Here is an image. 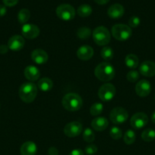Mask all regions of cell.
I'll return each mask as SVG.
<instances>
[{"label": "cell", "instance_id": "6da1fadb", "mask_svg": "<svg viewBox=\"0 0 155 155\" xmlns=\"http://www.w3.org/2000/svg\"><path fill=\"white\" fill-rule=\"evenodd\" d=\"M94 75L100 81L109 82L115 77V69L108 62H102L95 68Z\"/></svg>", "mask_w": 155, "mask_h": 155}, {"label": "cell", "instance_id": "7a4b0ae2", "mask_svg": "<svg viewBox=\"0 0 155 155\" xmlns=\"http://www.w3.org/2000/svg\"><path fill=\"white\" fill-rule=\"evenodd\" d=\"M62 106L68 111H77L81 108L83 105V100L81 97L77 93L71 92L63 97L62 101Z\"/></svg>", "mask_w": 155, "mask_h": 155}, {"label": "cell", "instance_id": "3957f363", "mask_svg": "<svg viewBox=\"0 0 155 155\" xmlns=\"http://www.w3.org/2000/svg\"><path fill=\"white\" fill-rule=\"evenodd\" d=\"M37 86L33 83H25L19 89V97L24 102L31 103L37 95Z\"/></svg>", "mask_w": 155, "mask_h": 155}, {"label": "cell", "instance_id": "277c9868", "mask_svg": "<svg viewBox=\"0 0 155 155\" xmlns=\"http://www.w3.org/2000/svg\"><path fill=\"white\" fill-rule=\"evenodd\" d=\"M111 33H112V36L116 40L123 42V41L127 40L131 37L132 31L129 26L123 24H118L112 26Z\"/></svg>", "mask_w": 155, "mask_h": 155}, {"label": "cell", "instance_id": "5b68a950", "mask_svg": "<svg viewBox=\"0 0 155 155\" xmlns=\"http://www.w3.org/2000/svg\"><path fill=\"white\" fill-rule=\"evenodd\" d=\"M93 39L97 45H106L109 42L111 39V35L106 27L103 26L96 27L92 33Z\"/></svg>", "mask_w": 155, "mask_h": 155}, {"label": "cell", "instance_id": "8992f818", "mask_svg": "<svg viewBox=\"0 0 155 155\" xmlns=\"http://www.w3.org/2000/svg\"><path fill=\"white\" fill-rule=\"evenodd\" d=\"M56 15L62 21H71L75 17V9L68 4H62L56 8Z\"/></svg>", "mask_w": 155, "mask_h": 155}, {"label": "cell", "instance_id": "52a82bcc", "mask_svg": "<svg viewBox=\"0 0 155 155\" xmlns=\"http://www.w3.org/2000/svg\"><path fill=\"white\" fill-rule=\"evenodd\" d=\"M129 117V113L123 107H117L112 109L109 114L110 120L115 124H121L126 122Z\"/></svg>", "mask_w": 155, "mask_h": 155}, {"label": "cell", "instance_id": "ba28073f", "mask_svg": "<svg viewBox=\"0 0 155 155\" xmlns=\"http://www.w3.org/2000/svg\"><path fill=\"white\" fill-rule=\"evenodd\" d=\"M115 95V88L111 83H105L100 86L98 91V96L103 101H109L114 98Z\"/></svg>", "mask_w": 155, "mask_h": 155}, {"label": "cell", "instance_id": "9c48e42d", "mask_svg": "<svg viewBox=\"0 0 155 155\" xmlns=\"http://www.w3.org/2000/svg\"><path fill=\"white\" fill-rule=\"evenodd\" d=\"M83 126L78 121H72L66 124L64 128V133L69 138H74L82 133Z\"/></svg>", "mask_w": 155, "mask_h": 155}, {"label": "cell", "instance_id": "30bf717a", "mask_svg": "<svg viewBox=\"0 0 155 155\" xmlns=\"http://www.w3.org/2000/svg\"><path fill=\"white\" fill-rule=\"evenodd\" d=\"M148 123V117L146 114L140 112L136 113L132 117L130 120V124L132 128L135 130H140L145 127Z\"/></svg>", "mask_w": 155, "mask_h": 155}, {"label": "cell", "instance_id": "8fae6325", "mask_svg": "<svg viewBox=\"0 0 155 155\" xmlns=\"http://www.w3.org/2000/svg\"><path fill=\"white\" fill-rule=\"evenodd\" d=\"M21 33L24 37L33 39L37 37L40 34V29L36 25L32 24H25L22 26Z\"/></svg>", "mask_w": 155, "mask_h": 155}, {"label": "cell", "instance_id": "7c38bea8", "mask_svg": "<svg viewBox=\"0 0 155 155\" xmlns=\"http://www.w3.org/2000/svg\"><path fill=\"white\" fill-rule=\"evenodd\" d=\"M135 92L139 97H147L151 92V85L146 80H141L135 86Z\"/></svg>", "mask_w": 155, "mask_h": 155}, {"label": "cell", "instance_id": "4fadbf2b", "mask_svg": "<svg viewBox=\"0 0 155 155\" xmlns=\"http://www.w3.org/2000/svg\"><path fill=\"white\" fill-rule=\"evenodd\" d=\"M139 73L144 77H152L155 76V63L151 61H145L139 66Z\"/></svg>", "mask_w": 155, "mask_h": 155}, {"label": "cell", "instance_id": "5bb4252c", "mask_svg": "<svg viewBox=\"0 0 155 155\" xmlns=\"http://www.w3.org/2000/svg\"><path fill=\"white\" fill-rule=\"evenodd\" d=\"M24 39L20 35H15L12 36L8 42V47L9 49L12 51H20L24 46Z\"/></svg>", "mask_w": 155, "mask_h": 155}, {"label": "cell", "instance_id": "9a60e30c", "mask_svg": "<svg viewBox=\"0 0 155 155\" xmlns=\"http://www.w3.org/2000/svg\"><path fill=\"white\" fill-rule=\"evenodd\" d=\"M77 57L81 61H88L94 55V49L90 45H82L77 50Z\"/></svg>", "mask_w": 155, "mask_h": 155}, {"label": "cell", "instance_id": "2e32d148", "mask_svg": "<svg viewBox=\"0 0 155 155\" xmlns=\"http://www.w3.org/2000/svg\"><path fill=\"white\" fill-rule=\"evenodd\" d=\"M124 13V7L119 3L112 5L107 10L108 16L112 19H119L123 16Z\"/></svg>", "mask_w": 155, "mask_h": 155}, {"label": "cell", "instance_id": "e0dca14e", "mask_svg": "<svg viewBox=\"0 0 155 155\" xmlns=\"http://www.w3.org/2000/svg\"><path fill=\"white\" fill-rule=\"evenodd\" d=\"M31 59L37 64H43L48 61V54L44 50L36 48L31 53Z\"/></svg>", "mask_w": 155, "mask_h": 155}, {"label": "cell", "instance_id": "ac0fdd59", "mask_svg": "<svg viewBox=\"0 0 155 155\" xmlns=\"http://www.w3.org/2000/svg\"><path fill=\"white\" fill-rule=\"evenodd\" d=\"M24 77L27 80L31 82L36 81L40 77L39 69L33 65H29L24 69Z\"/></svg>", "mask_w": 155, "mask_h": 155}, {"label": "cell", "instance_id": "d6986e66", "mask_svg": "<svg viewBox=\"0 0 155 155\" xmlns=\"http://www.w3.org/2000/svg\"><path fill=\"white\" fill-rule=\"evenodd\" d=\"M109 126V122L107 119L103 117H97L94 119L91 122V127L94 130L97 132H101L106 130Z\"/></svg>", "mask_w": 155, "mask_h": 155}, {"label": "cell", "instance_id": "ffe728a7", "mask_svg": "<svg viewBox=\"0 0 155 155\" xmlns=\"http://www.w3.org/2000/svg\"><path fill=\"white\" fill-rule=\"evenodd\" d=\"M20 151L21 155H36L37 147L34 142H26L21 145Z\"/></svg>", "mask_w": 155, "mask_h": 155}, {"label": "cell", "instance_id": "44dd1931", "mask_svg": "<svg viewBox=\"0 0 155 155\" xmlns=\"http://www.w3.org/2000/svg\"><path fill=\"white\" fill-rule=\"evenodd\" d=\"M37 87L43 92H49L53 87V83L50 78L43 77L38 81Z\"/></svg>", "mask_w": 155, "mask_h": 155}, {"label": "cell", "instance_id": "7402d4cb", "mask_svg": "<svg viewBox=\"0 0 155 155\" xmlns=\"http://www.w3.org/2000/svg\"><path fill=\"white\" fill-rule=\"evenodd\" d=\"M125 63L128 68H131V69H135L138 67L139 60L135 54H129L128 55H126V58H125Z\"/></svg>", "mask_w": 155, "mask_h": 155}, {"label": "cell", "instance_id": "603a6c76", "mask_svg": "<svg viewBox=\"0 0 155 155\" xmlns=\"http://www.w3.org/2000/svg\"><path fill=\"white\" fill-rule=\"evenodd\" d=\"M77 12L78 15L81 18H87V17L90 16L92 13V8L89 5H81L78 8Z\"/></svg>", "mask_w": 155, "mask_h": 155}, {"label": "cell", "instance_id": "cb8c5ba5", "mask_svg": "<svg viewBox=\"0 0 155 155\" xmlns=\"http://www.w3.org/2000/svg\"><path fill=\"white\" fill-rule=\"evenodd\" d=\"M30 18V12L28 9L22 8L18 14V20L20 24H25Z\"/></svg>", "mask_w": 155, "mask_h": 155}, {"label": "cell", "instance_id": "d4e9b609", "mask_svg": "<svg viewBox=\"0 0 155 155\" xmlns=\"http://www.w3.org/2000/svg\"><path fill=\"white\" fill-rule=\"evenodd\" d=\"M100 55H101V57L103 58V60L106 61H111L112 58H113V56H114L113 50L112 49L111 47L104 46L101 49V51H100Z\"/></svg>", "mask_w": 155, "mask_h": 155}, {"label": "cell", "instance_id": "484cf974", "mask_svg": "<svg viewBox=\"0 0 155 155\" xmlns=\"http://www.w3.org/2000/svg\"><path fill=\"white\" fill-rule=\"evenodd\" d=\"M141 139L147 142H150L155 139V130L153 129H146L141 133Z\"/></svg>", "mask_w": 155, "mask_h": 155}, {"label": "cell", "instance_id": "4316f807", "mask_svg": "<svg viewBox=\"0 0 155 155\" xmlns=\"http://www.w3.org/2000/svg\"><path fill=\"white\" fill-rule=\"evenodd\" d=\"M124 142L126 145H132L134 142H135L136 139V135H135V132L132 130H129L128 131L126 132L124 134Z\"/></svg>", "mask_w": 155, "mask_h": 155}, {"label": "cell", "instance_id": "83f0119b", "mask_svg": "<svg viewBox=\"0 0 155 155\" xmlns=\"http://www.w3.org/2000/svg\"><path fill=\"white\" fill-rule=\"evenodd\" d=\"M103 105L101 103L96 102L92 104V106L90 108V113L92 116H98L103 112Z\"/></svg>", "mask_w": 155, "mask_h": 155}, {"label": "cell", "instance_id": "f1b7e54d", "mask_svg": "<svg viewBox=\"0 0 155 155\" xmlns=\"http://www.w3.org/2000/svg\"><path fill=\"white\" fill-rule=\"evenodd\" d=\"M91 29H89L88 27H81L77 31V36L79 39H87L90 37L91 36Z\"/></svg>", "mask_w": 155, "mask_h": 155}, {"label": "cell", "instance_id": "f546056e", "mask_svg": "<svg viewBox=\"0 0 155 155\" xmlns=\"http://www.w3.org/2000/svg\"><path fill=\"white\" fill-rule=\"evenodd\" d=\"M83 139L85 142H88V143L94 142L95 139V134H94V131L90 128L85 129L83 133Z\"/></svg>", "mask_w": 155, "mask_h": 155}, {"label": "cell", "instance_id": "4dcf8cb0", "mask_svg": "<svg viewBox=\"0 0 155 155\" xmlns=\"http://www.w3.org/2000/svg\"><path fill=\"white\" fill-rule=\"evenodd\" d=\"M109 136H111V138L115 140H118L120 139L122 136V130L119 128L116 127H113L110 129L109 130Z\"/></svg>", "mask_w": 155, "mask_h": 155}, {"label": "cell", "instance_id": "1f68e13d", "mask_svg": "<svg viewBox=\"0 0 155 155\" xmlns=\"http://www.w3.org/2000/svg\"><path fill=\"white\" fill-rule=\"evenodd\" d=\"M139 72L137 71H130L126 74V79L130 83H135V82H136L139 79Z\"/></svg>", "mask_w": 155, "mask_h": 155}, {"label": "cell", "instance_id": "d6a6232c", "mask_svg": "<svg viewBox=\"0 0 155 155\" xmlns=\"http://www.w3.org/2000/svg\"><path fill=\"white\" fill-rule=\"evenodd\" d=\"M140 23H141V20H140V18L137 16L131 17L129 20V27H133V28H135V27H138Z\"/></svg>", "mask_w": 155, "mask_h": 155}, {"label": "cell", "instance_id": "836d02e7", "mask_svg": "<svg viewBox=\"0 0 155 155\" xmlns=\"http://www.w3.org/2000/svg\"><path fill=\"white\" fill-rule=\"evenodd\" d=\"M84 152L88 155H94L97 152V147L94 144H91L86 146L84 149Z\"/></svg>", "mask_w": 155, "mask_h": 155}, {"label": "cell", "instance_id": "e575fe53", "mask_svg": "<svg viewBox=\"0 0 155 155\" xmlns=\"http://www.w3.org/2000/svg\"><path fill=\"white\" fill-rule=\"evenodd\" d=\"M2 2L5 6L12 7V6H15L18 2V0H2Z\"/></svg>", "mask_w": 155, "mask_h": 155}, {"label": "cell", "instance_id": "d590c367", "mask_svg": "<svg viewBox=\"0 0 155 155\" xmlns=\"http://www.w3.org/2000/svg\"><path fill=\"white\" fill-rule=\"evenodd\" d=\"M48 154L49 155H59V151L55 147H51L49 148L48 150Z\"/></svg>", "mask_w": 155, "mask_h": 155}, {"label": "cell", "instance_id": "8d00e7d4", "mask_svg": "<svg viewBox=\"0 0 155 155\" xmlns=\"http://www.w3.org/2000/svg\"><path fill=\"white\" fill-rule=\"evenodd\" d=\"M69 155H84V152L82 150L77 148V149L72 150V151L70 152Z\"/></svg>", "mask_w": 155, "mask_h": 155}, {"label": "cell", "instance_id": "74e56055", "mask_svg": "<svg viewBox=\"0 0 155 155\" xmlns=\"http://www.w3.org/2000/svg\"><path fill=\"white\" fill-rule=\"evenodd\" d=\"M9 51V47L8 45H0V54H6Z\"/></svg>", "mask_w": 155, "mask_h": 155}, {"label": "cell", "instance_id": "f35d334b", "mask_svg": "<svg viewBox=\"0 0 155 155\" xmlns=\"http://www.w3.org/2000/svg\"><path fill=\"white\" fill-rule=\"evenodd\" d=\"M6 12H7V9H6L5 5H0V17H3L4 15H5Z\"/></svg>", "mask_w": 155, "mask_h": 155}, {"label": "cell", "instance_id": "ab89813d", "mask_svg": "<svg viewBox=\"0 0 155 155\" xmlns=\"http://www.w3.org/2000/svg\"><path fill=\"white\" fill-rule=\"evenodd\" d=\"M97 4L99 5H105L109 1V0H94Z\"/></svg>", "mask_w": 155, "mask_h": 155}, {"label": "cell", "instance_id": "60d3db41", "mask_svg": "<svg viewBox=\"0 0 155 155\" xmlns=\"http://www.w3.org/2000/svg\"><path fill=\"white\" fill-rule=\"evenodd\" d=\"M151 120L153 124H155V111L151 115Z\"/></svg>", "mask_w": 155, "mask_h": 155}]
</instances>
